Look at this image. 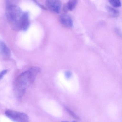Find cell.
<instances>
[{
	"instance_id": "8",
	"label": "cell",
	"mask_w": 122,
	"mask_h": 122,
	"mask_svg": "<svg viewBox=\"0 0 122 122\" xmlns=\"http://www.w3.org/2000/svg\"><path fill=\"white\" fill-rule=\"evenodd\" d=\"M30 24L29 13L28 12H25L24 17L22 22L21 30L26 31L29 28Z\"/></svg>"
},
{
	"instance_id": "10",
	"label": "cell",
	"mask_w": 122,
	"mask_h": 122,
	"mask_svg": "<svg viewBox=\"0 0 122 122\" xmlns=\"http://www.w3.org/2000/svg\"><path fill=\"white\" fill-rule=\"evenodd\" d=\"M111 5L115 8L120 7L121 6V3L120 0H108Z\"/></svg>"
},
{
	"instance_id": "6",
	"label": "cell",
	"mask_w": 122,
	"mask_h": 122,
	"mask_svg": "<svg viewBox=\"0 0 122 122\" xmlns=\"http://www.w3.org/2000/svg\"><path fill=\"white\" fill-rule=\"evenodd\" d=\"M0 51L1 56L5 59H8L11 56V52L4 42L0 43Z\"/></svg>"
},
{
	"instance_id": "3",
	"label": "cell",
	"mask_w": 122,
	"mask_h": 122,
	"mask_svg": "<svg viewBox=\"0 0 122 122\" xmlns=\"http://www.w3.org/2000/svg\"><path fill=\"white\" fill-rule=\"evenodd\" d=\"M5 113L7 117L15 122H26L29 120L28 116L24 113L8 110Z\"/></svg>"
},
{
	"instance_id": "7",
	"label": "cell",
	"mask_w": 122,
	"mask_h": 122,
	"mask_svg": "<svg viewBox=\"0 0 122 122\" xmlns=\"http://www.w3.org/2000/svg\"><path fill=\"white\" fill-rule=\"evenodd\" d=\"M78 1V0H69L68 2L64 5L63 11L65 12H67L68 11L73 10L77 4Z\"/></svg>"
},
{
	"instance_id": "12",
	"label": "cell",
	"mask_w": 122,
	"mask_h": 122,
	"mask_svg": "<svg viewBox=\"0 0 122 122\" xmlns=\"http://www.w3.org/2000/svg\"><path fill=\"white\" fill-rule=\"evenodd\" d=\"M72 75V73L71 71H66L65 72V76L67 79H70Z\"/></svg>"
},
{
	"instance_id": "1",
	"label": "cell",
	"mask_w": 122,
	"mask_h": 122,
	"mask_svg": "<svg viewBox=\"0 0 122 122\" xmlns=\"http://www.w3.org/2000/svg\"><path fill=\"white\" fill-rule=\"evenodd\" d=\"M41 72L38 67H32L20 75L17 78L14 85V92L18 99L22 97L27 88L33 83Z\"/></svg>"
},
{
	"instance_id": "14",
	"label": "cell",
	"mask_w": 122,
	"mask_h": 122,
	"mask_svg": "<svg viewBox=\"0 0 122 122\" xmlns=\"http://www.w3.org/2000/svg\"></svg>"
},
{
	"instance_id": "13",
	"label": "cell",
	"mask_w": 122,
	"mask_h": 122,
	"mask_svg": "<svg viewBox=\"0 0 122 122\" xmlns=\"http://www.w3.org/2000/svg\"><path fill=\"white\" fill-rule=\"evenodd\" d=\"M8 70H3V71H2L0 73V80H2V79L4 77V76L7 74V73L8 72Z\"/></svg>"
},
{
	"instance_id": "2",
	"label": "cell",
	"mask_w": 122,
	"mask_h": 122,
	"mask_svg": "<svg viewBox=\"0 0 122 122\" xmlns=\"http://www.w3.org/2000/svg\"><path fill=\"white\" fill-rule=\"evenodd\" d=\"M6 6V17L12 28L15 30H21L25 12L13 3L7 5Z\"/></svg>"
},
{
	"instance_id": "9",
	"label": "cell",
	"mask_w": 122,
	"mask_h": 122,
	"mask_svg": "<svg viewBox=\"0 0 122 122\" xmlns=\"http://www.w3.org/2000/svg\"><path fill=\"white\" fill-rule=\"evenodd\" d=\"M106 10L109 15L113 17H117L119 15V12L118 10L110 6H107L106 7Z\"/></svg>"
},
{
	"instance_id": "11",
	"label": "cell",
	"mask_w": 122,
	"mask_h": 122,
	"mask_svg": "<svg viewBox=\"0 0 122 122\" xmlns=\"http://www.w3.org/2000/svg\"><path fill=\"white\" fill-rule=\"evenodd\" d=\"M65 108L67 112L72 117H73V118H76V119H78V117L70 109H69V108H68L66 107Z\"/></svg>"
},
{
	"instance_id": "4",
	"label": "cell",
	"mask_w": 122,
	"mask_h": 122,
	"mask_svg": "<svg viewBox=\"0 0 122 122\" xmlns=\"http://www.w3.org/2000/svg\"><path fill=\"white\" fill-rule=\"evenodd\" d=\"M46 5L51 12L56 13L60 12L61 6L60 0H46Z\"/></svg>"
},
{
	"instance_id": "5",
	"label": "cell",
	"mask_w": 122,
	"mask_h": 122,
	"mask_svg": "<svg viewBox=\"0 0 122 122\" xmlns=\"http://www.w3.org/2000/svg\"><path fill=\"white\" fill-rule=\"evenodd\" d=\"M60 22L64 27L68 28H71L73 27V22L70 17L68 15L63 14L60 17Z\"/></svg>"
}]
</instances>
